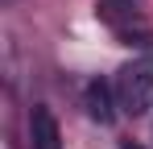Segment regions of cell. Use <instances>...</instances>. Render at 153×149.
<instances>
[{"mask_svg": "<svg viewBox=\"0 0 153 149\" xmlns=\"http://www.w3.org/2000/svg\"><path fill=\"white\" fill-rule=\"evenodd\" d=\"M124 149H145V145H132V141H124Z\"/></svg>", "mask_w": 153, "mask_h": 149, "instance_id": "5b68a950", "label": "cell"}, {"mask_svg": "<svg viewBox=\"0 0 153 149\" xmlns=\"http://www.w3.org/2000/svg\"><path fill=\"white\" fill-rule=\"evenodd\" d=\"M116 99L132 116H145L153 108V58H132L116 74Z\"/></svg>", "mask_w": 153, "mask_h": 149, "instance_id": "6da1fadb", "label": "cell"}, {"mask_svg": "<svg viewBox=\"0 0 153 149\" xmlns=\"http://www.w3.org/2000/svg\"><path fill=\"white\" fill-rule=\"evenodd\" d=\"M132 17H137V0H100V21L124 29Z\"/></svg>", "mask_w": 153, "mask_h": 149, "instance_id": "277c9868", "label": "cell"}, {"mask_svg": "<svg viewBox=\"0 0 153 149\" xmlns=\"http://www.w3.org/2000/svg\"><path fill=\"white\" fill-rule=\"evenodd\" d=\"M29 141H33V149H62V128L54 120V112L42 104L29 112Z\"/></svg>", "mask_w": 153, "mask_h": 149, "instance_id": "3957f363", "label": "cell"}, {"mask_svg": "<svg viewBox=\"0 0 153 149\" xmlns=\"http://www.w3.org/2000/svg\"><path fill=\"white\" fill-rule=\"evenodd\" d=\"M83 104H87V116L95 124H112L116 120V87H108L103 79H91L87 83V91H83Z\"/></svg>", "mask_w": 153, "mask_h": 149, "instance_id": "7a4b0ae2", "label": "cell"}]
</instances>
